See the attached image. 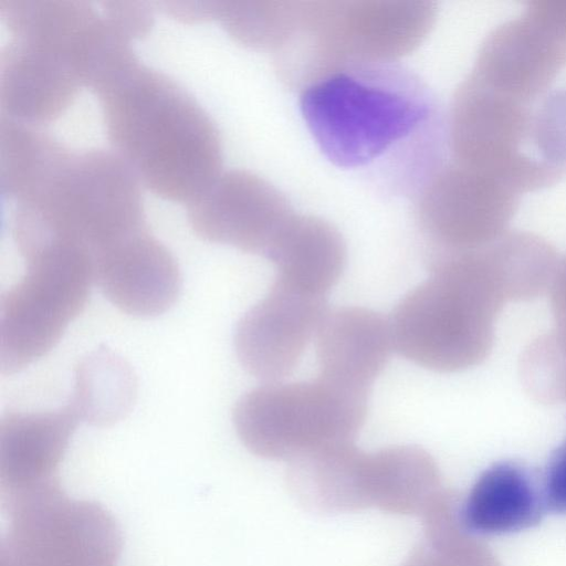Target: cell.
I'll use <instances>...</instances> for the list:
<instances>
[{
  "label": "cell",
  "instance_id": "44dd1931",
  "mask_svg": "<svg viewBox=\"0 0 566 566\" xmlns=\"http://www.w3.org/2000/svg\"><path fill=\"white\" fill-rule=\"evenodd\" d=\"M136 394V376L128 363L103 348L77 364L70 403L80 420L94 426H109L129 412Z\"/></svg>",
  "mask_w": 566,
  "mask_h": 566
},
{
  "label": "cell",
  "instance_id": "277c9868",
  "mask_svg": "<svg viewBox=\"0 0 566 566\" xmlns=\"http://www.w3.org/2000/svg\"><path fill=\"white\" fill-rule=\"evenodd\" d=\"M430 277L407 293L389 319L394 347L434 371L481 358L488 338L483 265L473 251L429 256Z\"/></svg>",
  "mask_w": 566,
  "mask_h": 566
},
{
  "label": "cell",
  "instance_id": "ffe728a7",
  "mask_svg": "<svg viewBox=\"0 0 566 566\" xmlns=\"http://www.w3.org/2000/svg\"><path fill=\"white\" fill-rule=\"evenodd\" d=\"M71 151L40 126L0 117V189L20 203L53 178Z\"/></svg>",
  "mask_w": 566,
  "mask_h": 566
},
{
  "label": "cell",
  "instance_id": "e0dca14e",
  "mask_svg": "<svg viewBox=\"0 0 566 566\" xmlns=\"http://www.w3.org/2000/svg\"><path fill=\"white\" fill-rule=\"evenodd\" d=\"M275 266V281L296 291L325 297L346 264V245L327 221L293 214L265 255Z\"/></svg>",
  "mask_w": 566,
  "mask_h": 566
},
{
  "label": "cell",
  "instance_id": "52a82bcc",
  "mask_svg": "<svg viewBox=\"0 0 566 566\" xmlns=\"http://www.w3.org/2000/svg\"><path fill=\"white\" fill-rule=\"evenodd\" d=\"M0 566H116L120 528L102 505L65 494L53 479L6 499Z\"/></svg>",
  "mask_w": 566,
  "mask_h": 566
},
{
  "label": "cell",
  "instance_id": "d6986e66",
  "mask_svg": "<svg viewBox=\"0 0 566 566\" xmlns=\"http://www.w3.org/2000/svg\"><path fill=\"white\" fill-rule=\"evenodd\" d=\"M530 473L515 463H497L472 486L462 509L464 526L479 534H503L538 522L544 506Z\"/></svg>",
  "mask_w": 566,
  "mask_h": 566
},
{
  "label": "cell",
  "instance_id": "6da1fadb",
  "mask_svg": "<svg viewBox=\"0 0 566 566\" xmlns=\"http://www.w3.org/2000/svg\"><path fill=\"white\" fill-rule=\"evenodd\" d=\"M303 118L334 165L395 195H417L441 168L443 117L415 73L395 62H358L302 88Z\"/></svg>",
  "mask_w": 566,
  "mask_h": 566
},
{
  "label": "cell",
  "instance_id": "7c38bea8",
  "mask_svg": "<svg viewBox=\"0 0 566 566\" xmlns=\"http://www.w3.org/2000/svg\"><path fill=\"white\" fill-rule=\"evenodd\" d=\"M93 265L94 281L105 297L128 315H160L180 292L176 259L147 228L96 252Z\"/></svg>",
  "mask_w": 566,
  "mask_h": 566
},
{
  "label": "cell",
  "instance_id": "ba28073f",
  "mask_svg": "<svg viewBox=\"0 0 566 566\" xmlns=\"http://www.w3.org/2000/svg\"><path fill=\"white\" fill-rule=\"evenodd\" d=\"M305 489L319 491L332 506H379L394 512L424 509V491L434 480L428 453L403 446L367 453L350 444L294 463ZM318 495V496H319Z\"/></svg>",
  "mask_w": 566,
  "mask_h": 566
},
{
  "label": "cell",
  "instance_id": "9c48e42d",
  "mask_svg": "<svg viewBox=\"0 0 566 566\" xmlns=\"http://www.w3.org/2000/svg\"><path fill=\"white\" fill-rule=\"evenodd\" d=\"M436 12L430 1H319L315 41L333 67L395 62L421 44Z\"/></svg>",
  "mask_w": 566,
  "mask_h": 566
},
{
  "label": "cell",
  "instance_id": "cb8c5ba5",
  "mask_svg": "<svg viewBox=\"0 0 566 566\" xmlns=\"http://www.w3.org/2000/svg\"><path fill=\"white\" fill-rule=\"evenodd\" d=\"M543 499L549 510L566 513V441L554 452L548 462Z\"/></svg>",
  "mask_w": 566,
  "mask_h": 566
},
{
  "label": "cell",
  "instance_id": "9a60e30c",
  "mask_svg": "<svg viewBox=\"0 0 566 566\" xmlns=\"http://www.w3.org/2000/svg\"><path fill=\"white\" fill-rule=\"evenodd\" d=\"M315 338L318 376L367 392L395 348L389 319L359 306L327 311Z\"/></svg>",
  "mask_w": 566,
  "mask_h": 566
},
{
  "label": "cell",
  "instance_id": "603a6c76",
  "mask_svg": "<svg viewBox=\"0 0 566 566\" xmlns=\"http://www.w3.org/2000/svg\"><path fill=\"white\" fill-rule=\"evenodd\" d=\"M99 4L105 18L130 41L148 34L154 24V9L149 3L107 0Z\"/></svg>",
  "mask_w": 566,
  "mask_h": 566
},
{
  "label": "cell",
  "instance_id": "d4e9b609",
  "mask_svg": "<svg viewBox=\"0 0 566 566\" xmlns=\"http://www.w3.org/2000/svg\"><path fill=\"white\" fill-rule=\"evenodd\" d=\"M156 4L184 22L212 20V1H160Z\"/></svg>",
  "mask_w": 566,
  "mask_h": 566
},
{
  "label": "cell",
  "instance_id": "5bb4252c",
  "mask_svg": "<svg viewBox=\"0 0 566 566\" xmlns=\"http://www.w3.org/2000/svg\"><path fill=\"white\" fill-rule=\"evenodd\" d=\"M83 86L73 64L51 50L12 39L0 54L1 115L41 126L57 118Z\"/></svg>",
  "mask_w": 566,
  "mask_h": 566
},
{
  "label": "cell",
  "instance_id": "4fadbf2b",
  "mask_svg": "<svg viewBox=\"0 0 566 566\" xmlns=\"http://www.w3.org/2000/svg\"><path fill=\"white\" fill-rule=\"evenodd\" d=\"M416 220L432 254L472 251L491 232V184L458 164L440 168L416 195Z\"/></svg>",
  "mask_w": 566,
  "mask_h": 566
},
{
  "label": "cell",
  "instance_id": "8fae6325",
  "mask_svg": "<svg viewBox=\"0 0 566 566\" xmlns=\"http://www.w3.org/2000/svg\"><path fill=\"white\" fill-rule=\"evenodd\" d=\"M325 297L277 281L239 321L234 348L243 368L264 381L292 374L327 313Z\"/></svg>",
  "mask_w": 566,
  "mask_h": 566
},
{
  "label": "cell",
  "instance_id": "ac0fdd59",
  "mask_svg": "<svg viewBox=\"0 0 566 566\" xmlns=\"http://www.w3.org/2000/svg\"><path fill=\"white\" fill-rule=\"evenodd\" d=\"M0 15L12 39L61 54L77 75L102 20L101 9L81 0H0Z\"/></svg>",
  "mask_w": 566,
  "mask_h": 566
},
{
  "label": "cell",
  "instance_id": "8992f818",
  "mask_svg": "<svg viewBox=\"0 0 566 566\" xmlns=\"http://www.w3.org/2000/svg\"><path fill=\"white\" fill-rule=\"evenodd\" d=\"M27 269L0 300V369L12 375L49 353L84 310L94 281L91 251L52 241L22 255Z\"/></svg>",
  "mask_w": 566,
  "mask_h": 566
},
{
  "label": "cell",
  "instance_id": "5b68a950",
  "mask_svg": "<svg viewBox=\"0 0 566 566\" xmlns=\"http://www.w3.org/2000/svg\"><path fill=\"white\" fill-rule=\"evenodd\" d=\"M368 395L322 376L264 382L238 400L233 424L250 452L293 462L353 443L366 420Z\"/></svg>",
  "mask_w": 566,
  "mask_h": 566
},
{
  "label": "cell",
  "instance_id": "7a4b0ae2",
  "mask_svg": "<svg viewBox=\"0 0 566 566\" xmlns=\"http://www.w3.org/2000/svg\"><path fill=\"white\" fill-rule=\"evenodd\" d=\"M96 96L113 150L157 197L188 206L222 172L216 124L168 75L138 60Z\"/></svg>",
  "mask_w": 566,
  "mask_h": 566
},
{
  "label": "cell",
  "instance_id": "2e32d148",
  "mask_svg": "<svg viewBox=\"0 0 566 566\" xmlns=\"http://www.w3.org/2000/svg\"><path fill=\"white\" fill-rule=\"evenodd\" d=\"M80 418L69 403L51 411H9L0 420V485L4 499L56 479Z\"/></svg>",
  "mask_w": 566,
  "mask_h": 566
},
{
  "label": "cell",
  "instance_id": "3957f363",
  "mask_svg": "<svg viewBox=\"0 0 566 566\" xmlns=\"http://www.w3.org/2000/svg\"><path fill=\"white\" fill-rule=\"evenodd\" d=\"M142 187L114 150L71 151L38 195L14 203L10 228L18 250L65 240L86 247L94 255L146 228Z\"/></svg>",
  "mask_w": 566,
  "mask_h": 566
},
{
  "label": "cell",
  "instance_id": "30bf717a",
  "mask_svg": "<svg viewBox=\"0 0 566 566\" xmlns=\"http://www.w3.org/2000/svg\"><path fill=\"white\" fill-rule=\"evenodd\" d=\"M187 207L190 228L200 239L262 255L294 214L274 186L242 169L221 172Z\"/></svg>",
  "mask_w": 566,
  "mask_h": 566
},
{
  "label": "cell",
  "instance_id": "7402d4cb",
  "mask_svg": "<svg viewBox=\"0 0 566 566\" xmlns=\"http://www.w3.org/2000/svg\"><path fill=\"white\" fill-rule=\"evenodd\" d=\"M300 8L301 1H213L212 20L237 42L275 53L292 34Z\"/></svg>",
  "mask_w": 566,
  "mask_h": 566
}]
</instances>
